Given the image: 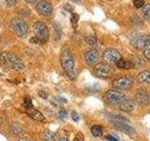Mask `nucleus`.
<instances>
[{
  "label": "nucleus",
  "instance_id": "f704fd0d",
  "mask_svg": "<svg viewBox=\"0 0 150 141\" xmlns=\"http://www.w3.org/2000/svg\"><path fill=\"white\" fill-rule=\"evenodd\" d=\"M5 2H6L8 5H9V6H12V5H14L16 3V0H4Z\"/></svg>",
  "mask_w": 150,
  "mask_h": 141
},
{
  "label": "nucleus",
  "instance_id": "4c0bfd02",
  "mask_svg": "<svg viewBox=\"0 0 150 141\" xmlns=\"http://www.w3.org/2000/svg\"><path fill=\"white\" fill-rule=\"evenodd\" d=\"M59 141H69V140H68L67 138H61Z\"/></svg>",
  "mask_w": 150,
  "mask_h": 141
},
{
  "label": "nucleus",
  "instance_id": "473e14b6",
  "mask_svg": "<svg viewBox=\"0 0 150 141\" xmlns=\"http://www.w3.org/2000/svg\"><path fill=\"white\" fill-rule=\"evenodd\" d=\"M106 139H107V140H109V141H118V139L115 138V136H112V135H108L106 136Z\"/></svg>",
  "mask_w": 150,
  "mask_h": 141
},
{
  "label": "nucleus",
  "instance_id": "b1692460",
  "mask_svg": "<svg viewBox=\"0 0 150 141\" xmlns=\"http://www.w3.org/2000/svg\"><path fill=\"white\" fill-rule=\"evenodd\" d=\"M78 20H79V15H78V14H77V13H72L71 19H70V21H71V25H72L74 27H76L77 23H78Z\"/></svg>",
  "mask_w": 150,
  "mask_h": 141
},
{
  "label": "nucleus",
  "instance_id": "20e7f679",
  "mask_svg": "<svg viewBox=\"0 0 150 141\" xmlns=\"http://www.w3.org/2000/svg\"><path fill=\"white\" fill-rule=\"evenodd\" d=\"M104 99L112 105L120 106L121 105H123V103L126 102V100L128 98H127V96L124 93H122L118 90H112V89H110V90H108L104 94Z\"/></svg>",
  "mask_w": 150,
  "mask_h": 141
},
{
  "label": "nucleus",
  "instance_id": "39448f33",
  "mask_svg": "<svg viewBox=\"0 0 150 141\" xmlns=\"http://www.w3.org/2000/svg\"><path fill=\"white\" fill-rule=\"evenodd\" d=\"M11 26L14 33L19 38H25L28 34V26L22 18H14L11 21Z\"/></svg>",
  "mask_w": 150,
  "mask_h": 141
},
{
  "label": "nucleus",
  "instance_id": "9b49d317",
  "mask_svg": "<svg viewBox=\"0 0 150 141\" xmlns=\"http://www.w3.org/2000/svg\"><path fill=\"white\" fill-rule=\"evenodd\" d=\"M37 11L43 16H49L53 12V6L52 4L46 0H40L36 6Z\"/></svg>",
  "mask_w": 150,
  "mask_h": 141
},
{
  "label": "nucleus",
  "instance_id": "ea45409f",
  "mask_svg": "<svg viewBox=\"0 0 150 141\" xmlns=\"http://www.w3.org/2000/svg\"><path fill=\"white\" fill-rule=\"evenodd\" d=\"M106 1H112V0H106Z\"/></svg>",
  "mask_w": 150,
  "mask_h": 141
},
{
  "label": "nucleus",
  "instance_id": "ddd939ff",
  "mask_svg": "<svg viewBox=\"0 0 150 141\" xmlns=\"http://www.w3.org/2000/svg\"><path fill=\"white\" fill-rule=\"evenodd\" d=\"M98 58H100V54H98V51L96 49L87 51L86 53V56H84L86 62L88 65H95L98 62Z\"/></svg>",
  "mask_w": 150,
  "mask_h": 141
},
{
  "label": "nucleus",
  "instance_id": "a878e982",
  "mask_svg": "<svg viewBox=\"0 0 150 141\" xmlns=\"http://www.w3.org/2000/svg\"><path fill=\"white\" fill-rule=\"evenodd\" d=\"M68 114H67V111L65 109H61L58 113H57V117L59 118L60 120H65L67 118Z\"/></svg>",
  "mask_w": 150,
  "mask_h": 141
},
{
  "label": "nucleus",
  "instance_id": "c9c22d12",
  "mask_svg": "<svg viewBox=\"0 0 150 141\" xmlns=\"http://www.w3.org/2000/svg\"><path fill=\"white\" fill-rule=\"evenodd\" d=\"M30 41L31 42H35V43H41V41L39 39H38V38H36V37L32 38V39L30 40Z\"/></svg>",
  "mask_w": 150,
  "mask_h": 141
},
{
  "label": "nucleus",
  "instance_id": "f03ea898",
  "mask_svg": "<svg viewBox=\"0 0 150 141\" xmlns=\"http://www.w3.org/2000/svg\"><path fill=\"white\" fill-rule=\"evenodd\" d=\"M60 62L62 65V68L67 73L68 76L74 80L76 78V73H75L74 70V60H73V56L70 54V52L69 49L65 48L61 51V55H60Z\"/></svg>",
  "mask_w": 150,
  "mask_h": 141
},
{
  "label": "nucleus",
  "instance_id": "4468645a",
  "mask_svg": "<svg viewBox=\"0 0 150 141\" xmlns=\"http://www.w3.org/2000/svg\"><path fill=\"white\" fill-rule=\"evenodd\" d=\"M26 114L34 120H37V121H44L45 120L44 116L42 115L39 110L34 109L33 107L32 108H27Z\"/></svg>",
  "mask_w": 150,
  "mask_h": 141
},
{
  "label": "nucleus",
  "instance_id": "e433bc0d",
  "mask_svg": "<svg viewBox=\"0 0 150 141\" xmlns=\"http://www.w3.org/2000/svg\"><path fill=\"white\" fill-rule=\"evenodd\" d=\"M25 1L27 2V3H31V4H34V3H36L38 0H25Z\"/></svg>",
  "mask_w": 150,
  "mask_h": 141
},
{
  "label": "nucleus",
  "instance_id": "cd10ccee",
  "mask_svg": "<svg viewBox=\"0 0 150 141\" xmlns=\"http://www.w3.org/2000/svg\"><path fill=\"white\" fill-rule=\"evenodd\" d=\"M98 88H100V87H98V85H97V84H93L87 88V89L89 91H98Z\"/></svg>",
  "mask_w": 150,
  "mask_h": 141
},
{
  "label": "nucleus",
  "instance_id": "0eeeda50",
  "mask_svg": "<svg viewBox=\"0 0 150 141\" xmlns=\"http://www.w3.org/2000/svg\"><path fill=\"white\" fill-rule=\"evenodd\" d=\"M33 31H34V34L36 35V38H38L41 41V43H43V42H45L48 40L49 38L48 27L42 22H36L33 25Z\"/></svg>",
  "mask_w": 150,
  "mask_h": 141
},
{
  "label": "nucleus",
  "instance_id": "72a5a7b5",
  "mask_svg": "<svg viewBox=\"0 0 150 141\" xmlns=\"http://www.w3.org/2000/svg\"><path fill=\"white\" fill-rule=\"evenodd\" d=\"M64 9H66L69 11H72L73 7H71V5H69V4H65L64 5Z\"/></svg>",
  "mask_w": 150,
  "mask_h": 141
},
{
  "label": "nucleus",
  "instance_id": "f3484780",
  "mask_svg": "<svg viewBox=\"0 0 150 141\" xmlns=\"http://www.w3.org/2000/svg\"><path fill=\"white\" fill-rule=\"evenodd\" d=\"M119 107H120L121 110H123L125 112H130L134 109L135 103L132 100H130V99H127L126 102L123 103V105H121Z\"/></svg>",
  "mask_w": 150,
  "mask_h": 141
},
{
  "label": "nucleus",
  "instance_id": "58836bf2",
  "mask_svg": "<svg viewBox=\"0 0 150 141\" xmlns=\"http://www.w3.org/2000/svg\"><path fill=\"white\" fill-rule=\"evenodd\" d=\"M72 1H74V2H80L81 0H72Z\"/></svg>",
  "mask_w": 150,
  "mask_h": 141
},
{
  "label": "nucleus",
  "instance_id": "9d476101",
  "mask_svg": "<svg viewBox=\"0 0 150 141\" xmlns=\"http://www.w3.org/2000/svg\"><path fill=\"white\" fill-rule=\"evenodd\" d=\"M112 86L117 89H129L133 86V81L128 77H119L114 80Z\"/></svg>",
  "mask_w": 150,
  "mask_h": 141
},
{
  "label": "nucleus",
  "instance_id": "5701e85b",
  "mask_svg": "<svg viewBox=\"0 0 150 141\" xmlns=\"http://www.w3.org/2000/svg\"><path fill=\"white\" fill-rule=\"evenodd\" d=\"M54 33H55V39L59 40L60 36H61V29H60V26L58 24H54Z\"/></svg>",
  "mask_w": 150,
  "mask_h": 141
},
{
  "label": "nucleus",
  "instance_id": "f8f14e48",
  "mask_svg": "<svg viewBox=\"0 0 150 141\" xmlns=\"http://www.w3.org/2000/svg\"><path fill=\"white\" fill-rule=\"evenodd\" d=\"M135 100L138 103L143 105H147L150 103V95L144 88L138 89L135 93Z\"/></svg>",
  "mask_w": 150,
  "mask_h": 141
},
{
  "label": "nucleus",
  "instance_id": "aec40b11",
  "mask_svg": "<svg viewBox=\"0 0 150 141\" xmlns=\"http://www.w3.org/2000/svg\"><path fill=\"white\" fill-rule=\"evenodd\" d=\"M91 133L94 136H101L102 135V128L100 125H94L91 128Z\"/></svg>",
  "mask_w": 150,
  "mask_h": 141
},
{
  "label": "nucleus",
  "instance_id": "c85d7f7f",
  "mask_svg": "<svg viewBox=\"0 0 150 141\" xmlns=\"http://www.w3.org/2000/svg\"><path fill=\"white\" fill-rule=\"evenodd\" d=\"M71 118H72V120H74V121H79V120H80V116H79V114L77 112H72L71 113Z\"/></svg>",
  "mask_w": 150,
  "mask_h": 141
},
{
  "label": "nucleus",
  "instance_id": "1a4fd4ad",
  "mask_svg": "<svg viewBox=\"0 0 150 141\" xmlns=\"http://www.w3.org/2000/svg\"><path fill=\"white\" fill-rule=\"evenodd\" d=\"M119 58H120V54L115 49H107L103 53V60H104L105 63L109 65L115 64Z\"/></svg>",
  "mask_w": 150,
  "mask_h": 141
},
{
  "label": "nucleus",
  "instance_id": "393cba45",
  "mask_svg": "<svg viewBox=\"0 0 150 141\" xmlns=\"http://www.w3.org/2000/svg\"><path fill=\"white\" fill-rule=\"evenodd\" d=\"M23 106H25L27 108H32L33 107V103L32 101L29 97H25V100H23Z\"/></svg>",
  "mask_w": 150,
  "mask_h": 141
},
{
  "label": "nucleus",
  "instance_id": "a211bd4d",
  "mask_svg": "<svg viewBox=\"0 0 150 141\" xmlns=\"http://www.w3.org/2000/svg\"><path fill=\"white\" fill-rule=\"evenodd\" d=\"M41 138L44 141H57V139H58L57 135L53 133V132H50V131L44 132V133L41 135Z\"/></svg>",
  "mask_w": 150,
  "mask_h": 141
},
{
  "label": "nucleus",
  "instance_id": "a19ab883",
  "mask_svg": "<svg viewBox=\"0 0 150 141\" xmlns=\"http://www.w3.org/2000/svg\"><path fill=\"white\" fill-rule=\"evenodd\" d=\"M0 122H1V120H0Z\"/></svg>",
  "mask_w": 150,
  "mask_h": 141
},
{
  "label": "nucleus",
  "instance_id": "2eb2a0df",
  "mask_svg": "<svg viewBox=\"0 0 150 141\" xmlns=\"http://www.w3.org/2000/svg\"><path fill=\"white\" fill-rule=\"evenodd\" d=\"M137 81L139 83L150 84V70H144V72H141L137 76Z\"/></svg>",
  "mask_w": 150,
  "mask_h": 141
},
{
  "label": "nucleus",
  "instance_id": "412c9836",
  "mask_svg": "<svg viewBox=\"0 0 150 141\" xmlns=\"http://www.w3.org/2000/svg\"><path fill=\"white\" fill-rule=\"evenodd\" d=\"M142 13H143V16L146 19L147 21H150V5H144L142 7Z\"/></svg>",
  "mask_w": 150,
  "mask_h": 141
},
{
  "label": "nucleus",
  "instance_id": "dca6fc26",
  "mask_svg": "<svg viewBox=\"0 0 150 141\" xmlns=\"http://www.w3.org/2000/svg\"><path fill=\"white\" fill-rule=\"evenodd\" d=\"M115 64L117 66V68H119V69H132V68H134V64L132 62L127 61L124 58H121L117 60V62Z\"/></svg>",
  "mask_w": 150,
  "mask_h": 141
},
{
  "label": "nucleus",
  "instance_id": "bb28decb",
  "mask_svg": "<svg viewBox=\"0 0 150 141\" xmlns=\"http://www.w3.org/2000/svg\"><path fill=\"white\" fill-rule=\"evenodd\" d=\"M133 4L135 8H137V9L142 8L144 4V0H133Z\"/></svg>",
  "mask_w": 150,
  "mask_h": 141
},
{
  "label": "nucleus",
  "instance_id": "7c9ffc66",
  "mask_svg": "<svg viewBox=\"0 0 150 141\" xmlns=\"http://www.w3.org/2000/svg\"><path fill=\"white\" fill-rule=\"evenodd\" d=\"M74 141H84L83 140V136L82 134H77V135L75 136V138H74Z\"/></svg>",
  "mask_w": 150,
  "mask_h": 141
},
{
  "label": "nucleus",
  "instance_id": "f257e3e1",
  "mask_svg": "<svg viewBox=\"0 0 150 141\" xmlns=\"http://www.w3.org/2000/svg\"><path fill=\"white\" fill-rule=\"evenodd\" d=\"M0 64L4 68L17 70V72L25 69V65L22 62V60L8 52H3L0 54Z\"/></svg>",
  "mask_w": 150,
  "mask_h": 141
},
{
  "label": "nucleus",
  "instance_id": "c756f323",
  "mask_svg": "<svg viewBox=\"0 0 150 141\" xmlns=\"http://www.w3.org/2000/svg\"><path fill=\"white\" fill-rule=\"evenodd\" d=\"M144 56L146 59L150 60V48H146L144 51Z\"/></svg>",
  "mask_w": 150,
  "mask_h": 141
},
{
  "label": "nucleus",
  "instance_id": "6ab92c4d",
  "mask_svg": "<svg viewBox=\"0 0 150 141\" xmlns=\"http://www.w3.org/2000/svg\"><path fill=\"white\" fill-rule=\"evenodd\" d=\"M11 133L13 134V135H20V134H22V132H23V128H22V126L19 124V123H13L12 125H11Z\"/></svg>",
  "mask_w": 150,
  "mask_h": 141
},
{
  "label": "nucleus",
  "instance_id": "423d86ee",
  "mask_svg": "<svg viewBox=\"0 0 150 141\" xmlns=\"http://www.w3.org/2000/svg\"><path fill=\"white\" fill-rule=\"evenodd\" d=\"M130 42L134 48L139 50H145L150 45V35H136L130 40Z\"/></svg>",
  "mask_w": 150,
  "mask_h": 141
},
{
  "label": "nucleus",
  "instance_id": "7ed1b4c3",
  "mask_svg": "<svg viewBox=\"0 0 150 141\" xmlns=\"http://www.w3.org/2000/svg\"><path fill=\"white\" fill-rule=\"evenodd\" d=\"M109 120L114 124L116 128H118L119 130L123 131L124 133L129 135L130 136H134L135 135V130L132 128V126L129 125L127 120L124 117L119 116V115H115V114H111L109 116Z\"/></svg>",
  "mask_w": 150,
  "mask_h": 141
},
{
  "label": "nucleus",
  "instance_id": "4be33fe9",
  "mask_svg": "<svg viewBox=\"0 0 150 141\" xmlns=\"http://www.w3.org/2000/svg\"><path fill=\"white\" fill-rule=\"evenodd\" d=\"M84 41H86L89 45H96L97 44V39L94 35H86L84 37Z\"/></svg>",
  "mask_w": 150,
  "mask_h": 141
},
{
  "label": "nucleus",
  "instance_id": "2f4dec72",
  "mask_svg": "<svg viewBox=\"0 0 150 141\" xmlns=\"http://www.w3.org/2000/svg\"><path fill=\"white\" fill-rule=\"evenodd\" d=\"M39 96L40 97H41V98H43V99H47V97H48V94H47L45 91H43V90H40V92H39Z\"/></svg>",
  "mask_w": 150,
  "mask_h": 141
},
{
  "label": "nucleus",
  "instance_id": "6e6552de",
  "mask_svg": "<svg viewBox=\"0 0 150 141\" xmlns=\"http://www.w3.org/2000/svg\"><path fill=\"white\" fill-rule=\"evenodd\" d=\"M95 73L97 76L101 78H108L111 77L114 73V70L111 67V65L105 62L98 63L95 66Z\"/></svg>",
  "mask_w": 150,
  "mask_h": 141
}]
</instances>
